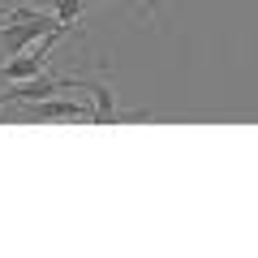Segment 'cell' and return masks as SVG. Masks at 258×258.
<instances>
[{
	"mask_svg": "<svg viewBox=\"0 0 258 258\" xmlns=\"http://www.w3.org/2000/svg\"><path fill=\"white\" fill-rule=\"evenodd\" d=\"M9 116L22 120H69V125H95V108L82 99H39V103H18Z\"/></svg>",
	"mask_w": 258,
	"mask_h": 258,
	"instance_id": "obj_1",
	"label": "cell"
},
{
	"mask_svg": "<svg viewBox=\"0 0 258 258\" xmlns=\"http://www.w3.org/2000/svg\"><path fill=\"white\" fill-rule=\"evenodd\" d=\"M56 26H60V18H56L52 9L39 13V18H30V22H13V26H0V60H5V56L26 52V47H35L39 39L52 35Z\"/></svg>",
	"mask_w": 258,
	"mask_h": 258,
	"instance_id": "obj_2",
	"label": "cell"
},
{
	"mask_svg": "<svg viewBox=\"0 0 258 258\" xmlns=\"http://www.w3.org/2000/svg\"><path fill=\"white\" fill-rule=\"evenodd\" d=\"M52 13L64 22V26L82 30V13H86V0H52Z\"/></svg>",
	"mask_w": 258,
	"mask_h": 258,
	"instance_id": "obj_3",
	"label": "cell"
},
{
	"mask_svg": "<svg viewBox=\"0 0 258 258\" xmlns=\"http://www.w3.org/2000/svg\"><path fill=\"white\" fill-rule=\"evenodd\" d=\"M142 5H147L151 13H159V9H164V0H142Z\"/></svg>",
	"mask_w": 258,
	"mask_h": 258,
	"instance_id": "obj_4",
	"label": "cell"
},
{
	"mask_svg": "<svg viewBox=\"0 0 258 258\" xmlns=\"http://www.w3.org/2000/svg\"><path fill=\"white\" fill-rule=\"evenodd\" d=\"M5 112H9V108H5V95H0V120H5Z\"/></svg>",
	"mask_w": 258,
	"mask_h": 258,
	"instance_id": "obj_5",
	"label": "cell"
}]
</instances>
